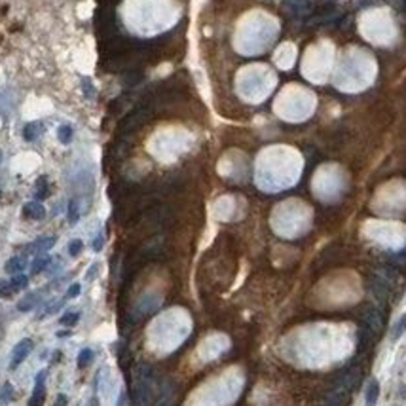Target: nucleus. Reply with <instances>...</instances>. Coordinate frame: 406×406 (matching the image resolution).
Here are the masks:
<instances>
[{"instance_id":"9d476101","label":"nucleus","mask_w":406,"mask_h":406,"mask_svg":"<svg viewBox=\"0 0 406 406\" xmlns=\"http://www.w3.org/2000/svg\"><path fill=\"white\" fill-rule=\"evenodd\" d=\"M72 127L71 125H61L59 129H57V137H59V141L63 142V144H69V142L72 141Z\"/></svg>"},{"instance_id":"0eeeda50","label":"nucleus","mask_w":406,"mask_h":406,"mask_svg":"<svg viewBox=\"0 0 406 406\" xmlns=\"http://www.w3.org/2000/svg\"><path fill=\"white\" fill-rule=\"evenodd\" d=\"M25 266H27V262H25V258H23V256H12V258L6 262L4 270H6L8 273L18 275V273H21V271L25 270Z\"/></svg>"},{"instance_id":"412c9836","label":"nucleus","mask_w":406,"mask_h":406,"mask_svg":"<svg viewBox=\"0 0 406 406\" xmlns=\"http://www.w3.org/2000/svg\"><path fill=\"white\" fill-rule=\"evenodd\" d=\"M10 395H12V386H10V384H6V386H4V389H2L0 401H2V403H6V401L10 399Z\"/></svg>"},{"instance_id":"f3484780","label":"nucleus","mask_w":406,"mask_h":406,"mask_svg":"<svg viewBox=\"0 0 406 406\" xmlns=\"http://www.w3.org/2000/svg\"><path fill=\"white\" fill-rule=\"evenodd\" d=\"M78 218H80V214H78V205H76V201L72 199L71 203H69V222L74 224Z\"/></svg>"},{"instance_id":"f257e3e1","label":"nucleus","mask_w":406,"mask_h":406,"mask_svg":"<svg viewBox=\"0 0 406 406\" xmlns=\"http://www.w3.org/2000/svg\"><path fill=\"white\" fill-rule=\"evenodd\" d=\"M31 351H33V340H31V338H23L18 346L14 348L12 361H10V368H18L19 365L29 357Z\"/></svg>"},{"instance_id":"6e6552de","label":"nucleus","mask_w":406,"mask_h":406,"mask_svg":"<svg viewBox=\"0 0 406 406\" xmlns=\"http://www.w3.org/2000/svg\"><path fill=\"white\" fill-rule=\"evenodd\" d=\"M48 178L46 177H40L38 180H36L35 184V195L36 199H44V197H48Z\"/></svg>"},{"instance_id":"1a4fd4ad","label":"nucleus","mask_w":406,"mask_h":406,"mask_svg":"<svg viewBox=\"0 0 406 406\" xmlns=\"http://www.w3.org/2000/svg\"><path fill=\"white\" fill-rule=\"evenodd\" d=\"M36 302H38V296H36V294H27V296L18 304V309L19 311H29V309L35 308Z\"/></svg>"},{"instance_id":"aec40b11","label":"nucleus","mask_w":406,"mask_h":406,"mask_svg":"<svg viewBox=\"0 0 406 406\" xmlns=\"http://www.w3.org/2000/svg\"><path fill=\"white\" fill-rule=\"evenodd\" d=\"M80 292H82L80 283H72L71 287H69V290H67V298H74V296H78Z\"/></svg>"},{"instance_id":"39448f33","label":"nucleus","mask_w":406,"mask_h":406,"mask_svg":"<svg viewBox=\"0 0 406 406\" xmlns=\"http://www.w3.org/2000/svg\"><path fill=\"white\" fill-rule=\"evenodd\" d=\"M42 133H44V124L42 122H31V124H27L23 127V137H25V141L29 142L36 141Z\"/></svg>"},{"instance_id":"4be33fe9","label":"nucleus","mask_w":406,"mask_h":406,"mask_svg":"<svg viewBox=\"0 0 406 406\" xmlns=\"http://www.w3.org/2000/svg\"><path fill=\"white\" fill-rule=\"evenodd\" d=\"M67 395H57V399H55V405L53 406H67Z\"/></svg>"},{"instance_id":"4468645a","label":"nucleus","mask_w":406,"mask_h":406,"mask_svg":"<svg viewBox=\"0 0 406 406\" xmlns=\"http://www.w3.org/2000/svg\"><path fill=\"white\" fill-rule=\"evenodd\" d=\"M406 330V315H403V317L397 321V325H395V330H393V340H399L401 336L405 334Z\"/></svg>"},{"instance_id":"2eb2a0df","label":"nucleus","mask_w":406,"mask_h":406,"mask_svg":"<svg viewBox=\"0 0 406 406\" xmlns=\"http://www.w3.org/2000/svg\"><path fill=\"white\" fill-rule=\"evenodd\" d=\"M78 319H80V315H78L76 311H69V313H65V315L61 317V325H63V327H72V325L78 323Z\"/></svg>"},{"instance_id":"7ed1b4c3","label":"nucleus","mask_w":406,"mask_h":406,"mask_svg":"<svg viewBox=\"0 0 406 406\" xmlns=\"http://www.w3.org/2000/svg\"><path fill=\"white\" fill-rule=\"evenodd\" d=\"M55 237L53 235H48V237H38L36 241H33L29 247H27V251L29 252H46V251H50V249L55 245Z\"/></svg>"},{"instance_id":"f8f14e48","label":"nucleus","mask_w":406,"mask_h":406,"mask_svg":"<svg viewBox=\"0 0 406 406\" xmlns=\"http://www.w3.org/2000/svg\"><path fill=\"white\" fill-rule=\"evenodd\" d=\"M48 264H50V256H40V258H36L35 262H33V266H31V273H33V275L40 273Z\"/></svg>"},{"instance_id":"9b49d317","label":"nucleus","mask_w":406,"mask_h":406,"mask_svg":"<svg viewBox=\"0 0 406 406\" xmlns=\"http://www.w3.org/2000/svg\"><path fill=\"white\" fill-rule=\"evenodd\" d=\"M27 283H29V277H27V275H23V273H18V275H14V279L10 281V285H12L14 292H18V290H21V289H25V287H27Z\"/></svg>"},{"instance_id":"393cba45","label":"nucleus","mask_w":406,"mask_h":406,"mask_svg":"<svg viewBox=\"0 0 406 406\" xmlns=\"http://www.w3.org/2000/svg\"><path fill=\"white\" fill-rule=\"evenodd\" d=\"M88 406H97V399H91L88 403Z\"/></svg>"},{"instance_id":"a878e982","label":"nucleus","mask_w":406,"mask_h":406,"mask_svg":"<svg viewBox=\"0 0 406 406\" xmlns=\"http://www.w3.org/2000/svg\"><path fill=\"white\" fill-rule=\"evenodd\" d=\"M0 161H2V150H0Z\"/></svg>"},{"instance_id":"b1692460","label":"nucleus","mask_w":406,"mask_h":406,"mask_svg":"<svg viewBox=\"0 0 406 406\" xmlns=\"http://www.w3.org/2000/svg\"><path fill=\"white\" fill-rule=\"evenodd\" d=\"M101 247H103V237L99 235V237L93 241V251H101Z\"/></svg>"},{"instance_id":"ddd939ff","label":"nucleus","mask_w":406,"mask_h":406,"mask_svg":"<svg viewBox=\"0 0 406 406\" xmlns=\"http://www.w3.org/2000/svg\"><path fill=\"white\" fill-rule=\"evenodd\" d=\"M91 359H93V351L88 349V348L82 349L80 355H78V367H80V368H86L89 363H91Z\"/></svg>"},{"instance_id":"5701e85b","label":"nucleus","mask_w":406,"mask_h":406,"mask_svg":"<svg viewBox=\"0 0 406 406\" xmlns=\"http://www.w3.org/2000/svg\"><path fill=\"white\" fill-rule=\"evenodd\" d=\"M97 270H99V266H97V264H93V266H91V268H89V270H88V273H86V277H88V279H93V277L97 275Z\"/></svg>"},{"instance_id":"423d86ee","label":"nucleus","mask_w":406,"mask_h":406,"mask_svg":"<svg viewBox=\"0 0 406 406\" xmlns=\"http://www.w3.org/2000/svg\"><path fill=\"white\" fill-rule=\"evenodd\" d=\"M378 397H380V384H378V380H370L367 386V393H365L367 406H376Z\"/></svg>"},{"instance_id":"6ab92c4d","label":"nucleus","mask_w":406,"mask_h":406,"mask_svg":"<svg viewBox=\"0 0 406 406\" xmlns=\"http://www.w3.org/2000/svg\"><path fill=\"white\" fill-rule=\"evenodd\" d=\"M0 294L6 296V298H10L14 294V289H12L10 281H0Z\"/></svg>"},{"instance_id":"20e7f679","label":"nucleus","mask_w":406,"mask_h":406,"mask_svg":"<svg viewBox=\"0 0 406 406\" xmlns=\"http://www.w3.org/2000/svg\"><path fill=\"white\" fill-rule=\"evenodd\" d=\"M23 214H25L27 218H31V220H40V218H44L46 209H44L38 201H29V203L23 205Z\"/></svg>"},{"instance_id":"a211bd4d","label":"nucleus","mask_w":406,"mask_h":406,"mask_svg":"<svg viewBox=\"0 0 406 406\" xmlns=\"http://www.w3.org/2000/svg\"><path fill=\"white\" fill-rule=\"evenodd\" d=\"M82 86H84V91H86V97H88V99H93V97H95V88H93V84L89 82V78H82Z\"/></svg>"},{"instance_id":"f03ea898","label":"nucleus","mask_w":406,"mask_h":406,"mask_svg":"<svg viewBox=\"0 0 406 406\" xmlns=\"http://www.w3.org/2000/svg\"><path fill=\"white\" fill-rule=\"evenodd\" d=\"M44 376H46V372H40L38 374V378H36V387L35 391H33V395H31V401H29V405L27 406H44V401H46V389H44Z\"/></svg>"},{"instance_id":"dca6fc26","label":"nucleus","mask_w":406,"mask_h":406,"mask_svg":"<svg viewBox=\"0 0 406 406\" xmlns=\"http://www.w3.org/2000/svg\"><path fill=\"white\" fill-rule=\"evenodd\" d=\"M82 249H84L82 239H72L71 243H69V252H71V256H78V254L82 252Z\"/></svg>"}]
</instances>
